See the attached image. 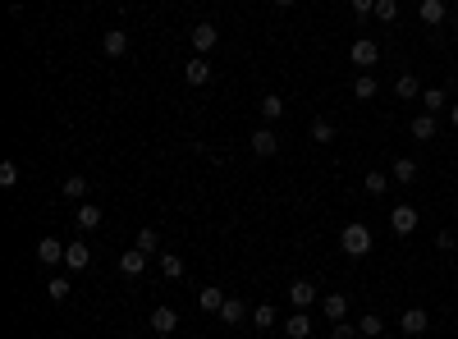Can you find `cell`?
Returning <instances> with one entry per match:
<instances>
[{
  "instance_id": "1",
  "label": "cell",
  "mask_w": 458,
  "mask_h": 339,
  "mask_svg": "<svg viewBox=\"0 0 458 339\" xmlns=\"http://www.w3.org/2000/svg\"><path fill=\"white\" fill-rule=\"evenodd\" d=\"M339 248H344L348 257H367V253H372V229H367L362 220L344 225V229H339Z\"/></svg>"
},
{
  "instance_id": "2",
  "label": "cell",
  "mask_w": 458,
  "mask_h": 339,
  "mask_svg": "<svg viewBox=\"0 0 458 339\" xmlns=\"http://www.w3.org/2000/svg\"><path fill=\"white\" fill-rule=\"evenodd\" d=\"M348 60H353V64H357V69H362V74H367V69H372V64H376V60H381V46H376V42H372V37H357V42H353V46H348Z\"/></svg>"
},
{
  "instance_id": "3",
  "label": "cell",
  "mask_w": 458,
  "mask_h": 339,
  "mask_svg": "<svg viewBox=\"0 0 458 339\" xmlns=\"http://www.w3.org/2000/svg\"><path fill=\"white\" fill-rule=\"evenodd\" d=\"M248 147L257 151V156H275V151H280V138H275V129H270V124H261V129H252Z\"/></svg>"
},
{
  "instance_id": "4",
  "label": "cell",
  "mask_w": 458,
  "mask_h": 339,
  "mask_svg": "<svg viewBox=\"0 0 458 339\" xmlns=\"http://www.w3.org/2000/svg\"><path fill=\"white\" fill-rule=\"evenodd\" d=\"M216 42H220V28L216 23H193V51H197V55L216 51Z\"/></svg>"
},
{
  "instance_id": "5",
  "label": "cell",
  "mask_w": 458,
  "mask_h": 339,
  "mask_svg": "<svg viewBox=\"0 0 458 339\" xmlns=\"http://www.w3.org/2000/svg\"><path fill=\"white\" fill-rule=\"evenodd\" d=\"M389 229H394L399 239H408L417 229V207H394L389 211Z\"/></svg>"
},
{
  "instance_id": "6",
  "label": "cell",
  "mask_w": 458,
  "mask_h": 339,
  "mask_svg": "<svg viewBox=\"0 0 458 339\" xmlns=\"http://www.w3.org/2000/svg\"><path fill=\"white\" fill-rule=\"evenodd\" d=\"M142 270H147V253H142V248H129V253H120V275L142 280Z\"/></svg>"
},
{
  "instance_id": "7",
  "label": "cell",
  "mask_w": 458,
  "mask_h": 339,
  "mask_svg": "<svg viewBox=\"0 0 458 339\" xmlns=\"http://www.w3.org/2000/svg\"><path fill=\"white\" fill-rule=\"evenodd\" d=\"M289 303H294L298 312H307V307L316 303V285H311V280H294V285H289Z\"/></svg>"
},
{
  "instance_id": "8",
  "label": "cell",
  "mask_w": 458,
  "mask_h": 339,
  "mask_svg": "<svg viewBox=\"0 0 458 339\" xmlns=\"http://www.w3.org/2000/svg\"><path fill=\"white\" fill-rule=\"evenodd\" d=\"M399 326H403V335H422L426 326H431V312H426V307H408V312L399 316Z\"/></svg>"
},
{
  "instance_id": "9",
  "label": "cell",
  "mask_w": 458,
  "mask_h": 339,
  "mask_svg": "<svg viewBox=\"0 0 458 339\" xmlns=\"http://www.w3.org/2000/svg\"><path fill=\"white\" fill-rule=\"evenodd\" d=\"M64 253H69V243H60V239H51V234H46L42 243H37V261H46V266L64 261Z\"/></svg>"
},
{
  "instance_id": "10",
  "label": "cell",
  "mask_w": 458,
  "mask_h": 339,
  "mask_svg": "<svg viewBox=\"0 0 458 339\" xmlns=\"http://www.w3.org/2000/svg\"><path fill=\"white\" fill-rule=\"evenodd\" d=\"M101 51L110 55V60H120V55L129 51V33H124V28H110V33L101 37Z\"/></svg>"
},
{
  "instance_id": "11",
  "label": "cell",
  "mask_w": 458,
  "mask_h": 339,
  "mask_svg": "<svg viewBox=\"0 0 458 339\" xmlns=\"http://www.w3.org/2000/svg\"><path fill=\"white\" fill-rule=\"evenodd\" d=\"M445 14H450V5H445V0H422V5H417V18H422L426 28L445 23Z\"/></svg>"
},
{
  "instance_id": "12",
  "label": "cell",
  "mask_w": 458,
  "mask_h": 339,
  "mask_svg": "<svg viewBox=\"0 0 458 339\" xmlns=\"http://www.w3.org/2000/svg\"><path fill=\"white\" fill-rule=\"evenodd\" d=\"M321 312H326L330 321H348V294H326L321 298Z\"/></svg>"
},
{
  "instance_id": "13",
  "label": "cell",
  "mask_w": 458,
  "mask_h": 339,
  "mask_svg": "<svg viewBox=\"0 0 458 339\" xmlns=\"http://www.w3.org/2000/svg\"><path fill=\"white\" fill-rule=\"evenodd\" d=\"M183 79H188L193 87H207L211 83V60H202V55H197V60H188V64H183Z\"/></svg>"
},
{
  "instance_id": "14",
  "label": "cell",
  "mask_w": 458,
  "mask_h": 339,
  "mask_svg": "<svg viewBox=\"0 0 458 339\" xmlns=\"http://www.w3.org/2000/svg\"><path fill=\"white\" fill-rule=\"evenodd\" d=\"M408 133H413L417 142H431L435 133H440V124H435V115H417V120L408 124Z\"/></svg>"
},
{
  "instance_id": "15",
  "label": "cell",
  "mask_w": 458,
  "mask_h": 339,
  "mask_svg": "<svg viewBox=\"0 0 458 339\" xmlns=\"http://www.w3.org/2000/svg\"><path fill=\"white\" fill-rule=\"evenodd\" d=\"M422 105H426V115L450 110V92H445V87H422Z\"/></svg>"
},
{
  "instance_id": "16",
  "label": "cell",
  "mask_w": 458,
  "mask_h": 339,
  "mask_svg": "<svg viewBox=\"0 0 458 339\" xmlns=\"http://www.w3.org/2000/svg\"><path fill=\"white\" fill-rule=\"evenodd\" d=\"M174 326H179V312H174V307H156L151 312V331L156 335H170Z\"/></svg>"
},
{
  "instance_id": "17",
  "label": "cell",
  "mask_w": 458,
  "mask_h": 339,
  "mask_svg": "<svg viewBox=\"0 0 458 339\" xmlns=\"http://www.w3.org/2000/svg\"><path fill=\"white\" fill-rule=\"evenodd\" d=\"M64 266H69V270H87V266H92V248H87V243H69Z\"/></svg>"
},
{
  "instance_id": "18",
  "label": "cell",
  "mask_w": 458,
  "mask_h": 339,
  "mask_svg": "<svg viewBox=\"0 0 458 339\" xmlns=\"http://www.w3.org/2000/svg\"><path fill=\"white\" fill-rule=\"evenodd\" d=\"M197 303H202V312H207V316H216L220 307H225V294H220V285H207V289L197 294Z\"/></svg>"
},
{
  "instance_id": "19",
  "label": "cell",
  "mask_w": 458,
  "mask_h": 339,
  "mask_svg": "<svg viewBox=\"0 0 458 339\" xmlns=\"http://www.w3.org/2000/svg\"><path fill=\"white\" fill-rule=\"evenodd\" d=\"M285 335H289V339H307V335H311V316H303V312L285 316Z\"/></svg>"
},
{
  "instance_id": "20",
  "label": "cell",
  "mask_w": 458,
  "mask_h": 339,
  "mask_svg": "<svg viewBox=\"0 0 458 339\" xmlns=\"http://www.w3.org/2000/svg\"><path fill=\"white\" fill-rule=\"evenodd\" d=\"M417 170H422V166H417L413 156H399V161H394V170H389V174H394V183H413V179H417Z\"/></svg>"
},
{
  "instance_id": "21",
  "label": "cell",
  "mask_w": 458,
  "mask_h": 339,
  "mask_svg": "<svg viewBox=\"0 0 458 339\" xmlns=\"http://www.w3.org/2000/svg\"><path fill=\"white\" fill-rule=\"evenodd\" d=\"M275 321H280V312L270 303H257V307H252V326H257V331H270Z\"/></svg>"
},
{
  "instance_id": "22",
  "label": "cell",
  "mask_w": 458,
  "mask_h": 339,
  "mask_svg": "<svg viewBox=\"0 0 458 339\" xmlns=\"http://www.w3.org/2000/svg\"><path fill=\"white\" fill-rule=\"evenodd\" d=\"M60 188H64V197H69V202H83L87 197V179H83V174H64Z\"/></svg>"
},
{
  "instance_id": "23",
  "label": "cell",
  "mask_w": 458,
  "mask_h": 339,
  "mask_svg": "<svg viewBox=\"0 0 458 339\" xmlns=\"http://www.w3.org/2000/svg\"><path fill=\"white\" fill-rule=\"evenodd\" d=\"M357 335H367V339H381L385 335V321L376 312H367V316H357Z\"/></svg>"
},
{
  "instance_id": "24",
  "label": "cell",
  "mask_w": 458,
  "mask_h": 339,
  "mask_svg": "<svg viewBox=\"0 0 458 339\" xmlns=\"http://www.w3.org/2000/svg\"><path fill=\"white\" fill-rule=\"evenodd\" d=\"M216 316H220V321H225V326H239V321H243V316H248V307H243V303H239V298H225V307H220V312H216Z\"/></svg>"
},
{
  "instance_id": "25",
  "label": "cell",
  "mask_w": 458,
  "mask_h": 339,
  "mask_svg": "<svg viewBox=\"0 0 458 339\" xmlns=\"http://www.w3.org/2000/svg\"><path fill=\"white\" fill-rule=\"evenodd\" d=\"M362 188L372 193V197H381V193L389 188V170H367V179H362Z\"/></svg>"
},
{
  "instance_id": "26",
  "label": "cell",
  "mask_w": 458,
  "mask_h": 339,
  "mask_svg": "<svg viewBox=\"0 0 458 339\" xmlns=\"http://www.w3.org/2000/svg\"><path fill=\"white\" fill-rule=\"evenodd\" d=\"M261 115H266V124L285 120V96H261Z\"/></svg>"
},
{
  "instance_id": "27",
  "label": "cell",
  "mask_w": 458,
  "mask_h": 339,
  "mask_svg": "<svg viewBox=\"0 0 458 339\" xmlns=\"http://www.w3.org/2000/svg\"><path fill=\"white\" fill-rule=\"evenodd\" d=\"M394 96H403V101H408V96H422V83H417L413 74H399V79H394Z\"/></svg>"
},
{
  "instance_id": "28",
  "label": "cell",
  "mask_w": 458,
  "mask_h": 339,
  "mask_svg": "<svg viewBox=\"0 0 458 339\" xmlns=\"http://www.w3.org/2000/svg\"><path fill=\"white\" fill-rule=\"evenodd\" d=\"M311 142H321V147H326V142H335V124H330V120H311Z\"/></svg>"
},
{
  "instance_id": "29",
  "label": "cell",
  "mask_w": 458,
  "mask_h": 339,
  "mask_svg": "<svg viewBox=\"0 0 458 339\" xmlns=\"http://www.w3.org/2000/svg\"><path fill=\"white\" fill-rule=\"evenodd\" d=\"M78 229H101V207H78Z\"/></svg>"
},
{
  "instance_id": "30",
  "label": "cell",
  "mask_w": 458,
  "mask_h": 339,
  "mask_svg": "<svg viewBox=\"0 0 458 339\" xmlns=\"http://www.w3.org/2000/svg\"><path fill=\"white\" fill-rule=\"evenodd\" d=\"M353 96H357V101H372V96H376V79H372V74H357V79H353Z\"/></svg>"
},
{
  "instance_id": "31",
  "label": "cell",
  "mask_w": 458,
  "mask_h": 339,
  "mask_svg": "<svg viewBox=\"0 0 458 339\" xmlns=\"http://www.w3.org/2000/svg\"><path fill=\"white\" fill-rule=\"evenodd\" d=\"M161 275H165V280H179V275H183V261L174 257V253H161Z\"/></svg>"
},
{
  "instance_id": "32",
  "label": "cell",
  "mask_w": 458,
  "mask_h": 339,
  "mask_svg": "<svg viewBox=\"0 0 458 339\" xmlns=\"http://www.w3.org/2000/svg\"><path fill=\"white\" fill-rule=\"evenodd\" d=\"M138 248L142 253H161V234L156 229H138Z\"/></svg>"
},
{
  "instance_id": "33",
  "label": "cell",
  "mask_w": 458,
  "mask_h": 339,
  "mask_svg": "<svg viewBox=\"0 0 458 339\" xmlns=\"http://www.w3.org/2000/svg\"><path fill=\"white\" fill-rule=\"evenodd\" d=\"M376 18H381V23H394V18H399V5H394V0H376Z\"/></svg>"
},
{
  "instance_id": "34",
  "label": "cell",
  "mask_w": 458,
  "mask_h": 339,
  "mask_svg": "<svg viewBox=\"0 0 458 339\" xmlns=\"http://www.w3.org/2000/svg\"><path fill=\"white\" fill-rule=\"evenodd\" d=\"M46 294H51V303H64V298H69V280H51Z\"/></svg>"
},
{
  "instance_id": "35",
  "label": "cell",
  "mask_w": 458,
  "mask_h": 339,
  "mask_svg": "<svg viewBox=\"0 0 458 339\" xmlns=\"http://www.w3.org/2000/svg\"><path fill=\"white\" fill-rule=\"evenodd\" d=\"M0 183H5V188H14V183H18V166H14V161L0 166Z\"/></svg>"
},
{
  "instance_id": "36",
  "label": "cell",
  "mask_w": 458,
  "mask_h": 339,
  "mask_svg": "<svg viewBox=\"0 0 458 339\" xmlns=\"http://www.w3.org/2000/svg\"><path fill=\"white\" fill-rule=\"evenodd\" d=\"M435 248H440V253H454V248H458V239L450 234V229H440V234H435Z\"/></svg>"
},
{
  "instance_id": "37",
  "label": "cell",
  "mask_w": 458,
  "mask_h": 339,
  "mask_svg": "<svg viewBox=\"0 0 458 339\" xmlns=\"http://www.w3.org/2000/svg\"><path fill=\"white\" fill-rule=\"evenodd\" d=\"M348 5H353L357 18H362V14H376V0H348Z\"/></svg>"
},
{
  "instance_id": "38",
  "label": "cell",
  "mask_w": 458,
  "mask_h": 339,
  "mask_svg": "<svg viewBox=\"0 0 458 339\" xmlns=\"http://www.w3.org/2000/svg\"><path fill=\"white\" fill-rule=\"evenodd\" d=\"M335 339H357V326H348V321H335Z\"/></svg>"
},
{
  "instance_id": "39",
  "label": "cell",
  "mask_w": 458,
  "mask_h": 339,
  "mask_svg": "<svg viewBox=\"0 0 458 339\" xmlns=\"http://www.w3.org/2000/svg\"><path fill=\"white\" fill-rule=\"evenodd\" d=\"M450 124L458 129V101H450Z\"/></svg>"
},
{
  "instance_id": "40",
  "label": "cell",
  "mask_w": 458,
  "mask_h": 339,
  "mask_svg": "<svg viewBox=\"0 0 458 339\" xmlns=\"http://www.w3.org/2000/svg\"><path fill=\"white\" fill-rule=\"evenodd\" d=\"M275 5H298V0H275Z\"/></svg>"
},
{
  "instance_id": "41",
  "label": "cell",
  "mask_w": 458,
  "mask_h": 339,
  "mask_svg": "<svg viewBox=\"0 0 458 339\" xmlns=\"http://www.w3.org/2000/svg\"><path fill=\"white\" fill-rule=\"evenodd\" d=\"M454 275H458V261H454Z\"/></svg>"
},
{
  "instance_id": "42",
  "label": "cell",
  "mask_w": 458,
  "mask_h": 339,
  "mask_svg": "<svg viewBox=\"0 0 458 339\" xmlns=\"http://www.w3.org/2000/svg\"><path fill=\"white\" fill-rule=\"evenodd\" d=\"M454 23H458V14H454Z\"/></svg>"
}]
</instances>
